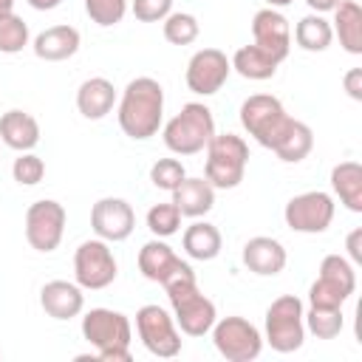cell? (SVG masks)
Segmentation results:
<instances>
[{"label": "cell", "mask_w": 362, "mask_h": 362, "mask_svg": "<svg viewBox=\"0 0 362 362\" xmlns=\"http://www.w3.org/2000/svg\"><path fill=\"white\" fill-rule=\"evenodd\" d=\"M119 127L124 136L144 141L158 133L164 119V88L153 76H136L127 82L119 99Z\"/></svg>", "instance_id": "obj_1"}, {"label": "cell", "mask_w": 362, "mask_h": 362, "mask_svg": "<svg viewBox=\"0 0 362 362\" xmlns=\"http://www.w3.org/2000/svg\"><path fill=\"white\" fill-rule=\"evenodd\" d=\"M212 136H215V119L204 102H187L164 124V144L175 156H195L206 150Z\"/></svg>", "instance_id": "obj_2"}, {"label": "cell", "mask_w": 362, "mask_h": 362, "mask_svg": "<svg viewBox=\"0 0 362 362\" xmlns=\"http://www.w3.org/2000/svg\"><path fill=\"white\" fill-rule=\"evenodd\" d=\"M249 164V144L235 133H215L206 144L204 178L215 189H235Z\"/></svg>", "instance_id": "obj_3"}, {"label": "cell", "mask_w": 362, "mask_h": 362, "mask_svg": "<svg viewBox=\"0 0 362 362\" xmlns=\"http://www.w3.org/2000/svg\"><path fill=\"white\" fill-rule=\"evenodd\" d=\"M305 308L303 300L294 294H280L266 308V342L277 354H294L305 342Z\"/></svg>", "instance_id": "obj_4"}, {"label": "cell", "mask_w": 362, "mask_h": 362, "mask_svg": "<svg viewBox=\"0 0 362 362\" xmlns=\"http://www.w3.org/2000/svg\"><path fill=\"white\" fill-rule=\"evenodd\" d=\"M212 342L226 362H252L263 351V334L257 331V325H252L246 317H238V314L215 320Z\"/></svg>", "instance_id": "obj_5"}, {"label": "cell", "mask_w": 362, "mask_h": 362, "mask_svg": "<svg viewBox=\"0 0 362 362\" xmlns=\"http://www.w3.org/2000/svg\"><path fill=\"white\" fill-rule=\"evenodd\" d=\"M286 122H288V113H286L283 102L272 93H255V96L243 99V105H240L243 130L266 150H272V144L280 136Z\"/></svg>", "instance_id": "obj_6"}, {"label": "cell", "mask_w": 362, "mask_h": 362, "mask_svg": "<svg viewBox=\"0 0 362 362\" xmlns=\"http://www.w3.org/2000/svg\"><path fill=\"white\" fill-rule=\"evenodd\" d=\"M136 331L141 345L158 356V359H173L181 354V334L175 328V320L167 314V308L147 303L136 311Z\"/></svg>", "instance_id": "obj_7"}, {"label": "cell", "mask_w": 362, "mask_h": 362, "mask_svg": "<svg viewBox=\"0 0 362 362\" xmlns=\"http://www.w3.org/2000/svg\"><path fill=\"white\" fill-rule=\"evenodd\" d=\"M116 274H119V263L107 240L93 238L79 243V249L74 252V277L82 288H90V291L107 288L116 280Z\"/></svg>", "instance_id": "obj_8"}, {"label": "cell", "mask_w": 362, "mask_h": 362, "mask_svg": "<svg viewBox=\"0 0 362 362\" xmlns=\"http://www.w3.org/2000/svg\"><path fill=\"white\" fill-rule=\"evenodd\" d=\"M334 212H337V204L328 192L322 189H308V192H300L294 195L286 209H283V218H286V226L291 232H303V235H320L331 226L334 221Z\"/></svg>", "instance_id": "obj_9"}, {"label": "cell", "mask_w": 362, "mask_h": 362, "mask_svg": "<svg viewBox=\"0 0 362 362\" xmlns=\"http://www.w3.org/2000/svg\"><path fill=\"white\" fill-rule=\"evenodd\" d=\"M65 206L54 198H42V201H34L28 209H25V240L31 249L48 255L54 252L59 243H62V235H65Z\"/></svg>", "instance_id": "obj_10"}, {"label": "cell", "mask_w": 362, "mask_h": 362, "mask_svg": "<svg viewBox=\"0 0 362 362\" xmlns=\"http://www.w3.org/2000/svg\"><path fill=\"white\" fill-rule=\"evenodd\" d=\"M229 71H232V62L223 51L218 48H201L189 57L187 62V74H184V82L192 93L198 96H212L223 88V82L229 79Z\"/></svg>", "instance_id": "obj_11"}, {"label": "cell", "mask_w": 362, "mask_h": 362, "mask_svg": "<svg viewBox=\"0 0 362 362\" xmlns=\"http://www.w3.org/2000/svg\"><path fill=\"white\" fill-rule=\"evenodd\" d=\"M82 337L96 351L119 348V345H127L130 348L133 328H130V320L122 311H113V308H90L82 317Z\"/></svg>", "instance_id": "obj_12"}, {"label": "cell", "mask_w": 362, "mask_h": 362, "mask_svg": "<svg viewBox=\"0 0 362 362\" xmlns=\"http://www.w3.org/2000/svg\"><path fill=\"white\" fill-rule=\"evenodd\" d=\"M90 226L96 232V238L107 240V243H119L127 240L136 229V212L124 198H99L90 206Z\"/></svg>", "instance_id": "obj_13"}, {"label": "cell", "mask_w": 362, "mask_h": 362, "mask_svg": "<svg viewBox=\"0 0 362 362\" xmlns=\"http://www.w3.org/2000/svg\"><path fill=\"white\" fill-rule=\"evenodd\" d=\"M252 37H255V45L263 48L272 59L283 62L291 51V25L288 20L277 11V8H260L255 11L252 17Z\"/></svg>", "instance_id": "obj_14"}, {"label": "cell", "mask_w": 362, "mask_h": 362, "mask_svg": "<svg viewBox=\"0 0 362 362\" xmlns=\"http://www.w3.org/2000/svg\"><path fill=\"white\" fill-rule=\"evenodd\" d=\"M243 266L260 277H274L286 269L288 263V255H286V246L277 240V238H269V235H255L243 243Z\"/></svg>", "instance_id": "obj_15"}, {"label": "cell", "mask_w": 362, "mask_h": 362, "mask_svg": "<svg viewBox=\"0 0 362 362\" xmlns=\"http://www.w3.org/2000/svg\"><path fill=\"white\" fill-rule=\"evenodd\" d=\"M40 305L54 320H74L85 308L82 286L71 283V280H48L40 288Z\"/></svg>", "instance_id": "obj_16"}, {"label": "cell", "mask_w": 362, "mask_h": 362, "mask_svg": "<svg viewBox=\"0 0 362 362\" xmlns=\"http://www.w3.org/2000/svg\"><path fill=\"white\" fill-rule=\"evenodd\" d=\"M79 42H82V37L74 25H51L34 37L31 48L45 62H62L79 51Z\"/></svg>", "instance_id": "obj_17"}, {"label": "cell", "mask_w": 362, "mask_h": 362, "mask_svg": "<svg viewBox=\"0 0 362 362\" xmlns=\"http://www.w3.org/2000/svg\"><path fill=\"white\" fill-rule=\"evenodd\" d=\"M0 141L17 153H28L40 144V122L25 110H6L0 116Z\"/></svg>", "instance_id": "obj_18"}, {"label": "cell", "mask_w": 362, "mask_h": 362, "mask_svg": "<svg viewBox=\"0 0 362 362\" xmlns=\"http://www.w3.org/2000/svg\"><path fill=\"white\" fill-rule=\"evenodd\" d=\"M113 105H116V88L105 76H90L76 90V110L90 122L105 119L113 110Z\"/></svg>", "instance_id": "obj_19"}, {"label": "cell", "mask_w": 362, "mask_h": 362, "mask_svg": "<svg viewBox=\"0 0 362 362\" xmlns=\"http://www.w3.org/2000/svg\"><path fill=\"white\" fill-rule=\"evenodd\" d=\"M173 204L178 206L181 218H201L215 206V187L206 178H184L173 189Z\"/></svg>", "instance_id": "obj_20"}, {"label": "cell", "mask_w": 362, "mask_h": 362, "mask_svg": "<svg viewBox=\"0 0 362 362\" xmlns=\"http://www.w3.org/2000/svg\"><path fill=\"white\" fill-rule=\"evenodd\" d=\"M311 147H314V133H311V127H308L305 122H300V119H291V116H288V122L283 124L280 136H277L274 144H272L274 156H277L280 161H286V164L303 161V158L311 153Z\"/></svg>", "instance_id": "obj_21"}, {"label": "cell", "mask_w": 362, "mask_h": 362, "mask_svg": "<svg viewBox=\"0 0 362 362\" xmlns=\"http://www.w3.org/2000/svg\"><path fill=\"white\" fill-rule=\"evenodd\" d=\"M334 37L348 54H362V6L359 0H339L334 8Z\"/></svg>", "instance_id": "obj_22"}, {"label": "cell", "mask_w": 362, "mask_h": 362, "mask_svg": "<svg viewBox=\"0 0 362 362\" xmlns=\"http://www.w3.org/2000/svg\"><path fill=\"white\" fill-rule=\"evenodd\" d=\"M181 246L187 252V257L192 260H215L221 255V246H223V238L218 232L215 223L209 221H195L184 229V238H181Z\"/></svg>", "instance_id": "obj_23"}, {"label": "cell", "mask_w": 362, "mask_h": 362, "mask_svg": "<svg viewBox=\"0 0 362 362\" xmlns=\"http://www.w3.org/2000/svg\"><path fill=\"white\" fill-rule=\"evenodd\" d=\"M181 263V257L173 252L170 243H164L161 238H153L147 240L141 249H139V272L150 280V283H161L175 266Z\"/></svg>", "instance_id": "obj_24"}, {"label": "cell", "mask_w": 362, "mask_h": 362, "mask_svg": "<svg viewBox=\"0 0 362 362\" xmlns=\"http://www.w3.org/2000/svg\"><path fill=\"white\" fill-rule=\"evenodd\" d=\"M331 189L342 201L345 209L362 212V164L359 161H339L331 170Z\"/></svg>", "instance_id": "obj_25"}, {"label": "cell", "mask_w": 362, "mask_h": 362, "mask_svg": "<svg viewBox=\"0 0 362 362\" xmlns=\"http://www.w3.org/2000/svg\"><path fill=\"white\" fill-rule=\"evenodd\" d=\"M232 71H238L243 79H252V82H263V79H272L277 74V59H272L263 48H257L255 42L252 45H240L235 54H232Z\"/></svg>", "instance_id": "obj_26"}, {"label": "cell", "mask_w": 362, "mask_h": 362, "mask_svg": "<svg viewBox=\"0 0 362 362\" xmlns=\"http://www.w3.org/2000/svg\"><path fill=\"white\" fill-rule=\"evenodd\" d=\"M294 40H297V45H300L303 51L317 54V51H325V48L334 42V31H331V23H328L322 14L311 11V14H305V17L294 25Z\"/></svg>", "instance_id": "obj_27"}, {"label": "cell", "mask_w": 362, "mask_h": 362, "mask_svg": "<svg viewBox=\"0 0 362 362\" xmlns=\"http://www.w3.org/2000/svg\"><path fill=\"white\" fill-rule=\"evenodd\" d=\"M305 320V331H311L317 339H334L342 334V308H325V305H308V311L303 314Z\"/></svg>", "instance_id": "obj_28"}, {"label": "cell", "mask_w": 362, "mask_h": 362, "mask_svg": "<svg viewBox=\"0 0 362 362\" xmlns=\"http://www.w3.org/2000/svg\"><path fill=\"white\" fill-rule=\"evenodd\" d=\"M164 40L173 42V45H189L198 40L201 34V25H198V17L189 14V11H170L164 20Z\"/></svg>", "instance_id": "obj_29"}, {"label": "cell", "mask_w": 362, "mask_h": 362, "mask_svg": "<svg viewBox=\"0 0 362 362\" xmlns=\"http://www.w3.org/2000/svg\"><path fill=\"white\" fill-rule=\"evenodd\" d=\"M28 23L20 14L8 11L0 17V54H20L28 45Z\"/></svg>", "instance_id": "obj_30"}, {"label": "cell", "mask_w": 362, "mask_h": 362, "mask_svg": "<svg viewBox=\"0 0 362 362\" xmlns=\"http://www.w3.org/2000/svg\"><path fill=\"white\" fill-rule=\"evenodd\" d=\"M147 229L156 235V238H170L181 229V212L173 201L167 204H153L147 209Z\"/></svg>", "instance_id": "obj_31"}, {"label": "cell", "mask_w": 362, "mask_h": 362, "mask_svg": "<svg viewBox=\"0 0 362 362\" xmlns=\"http://www.w3.org/2000/svg\"><path fill=\"white\" fill-rule=\"evenodd\" d=\"M320 277H328L334 283H339L345 291H356V269L348 257L342 255H325L322 263H320Z\"/></svg>", "instance_id": "obj_32"}, {"label": "cell", "mask_w": 362, "mask_h": 362, "mask_svg": "<svg viewBox=\"0 0 362 362\" xmlns=\"http://www.w3.org/2000/svg\"><path fill=\"white\" fill-rule=\"evenodd\" d=\"M351 297V291H345L339 283L328 280V277H320L311 283L308 288V305H325V308H342V303Z\"/></svg>", "instance_id": "obj_33"}, {"label": "cell", "mask_w": 362, "mask_h": 362, "mask_svg": "<svg viewBox=\"0 0 362 362\" xmlns=\"http://www.w3.org/2000/svg\"><path fill=\"white\" fill-rule=\"evenodd\" d=\"M184 178H187V170H184V164L178 158H158L150 167V181H153L156 189L173 192Z\"/></svg>", "instance_id": "obj_34"}, {"label": "cell", "mask_w": 362, "mask_h": 362, "mask_svg": "<svg viewBox=\"0 0 362 362\" xmlns=\"http://www.w3.org/2000/svg\"><path fill=\"white\" fill-rule=\"evenodd\" d=\"M11 175H14V181L20 187H34L45 175V161L37 153H31V150L28 153H20L14 158V164H11Z\"/></svg>", "instance_id": "obj_35"}, {"label": "cell", "mask_w": 362, "mask_h": 362, "mask_svg": "<svg viewBox=\"0 0 362 362\" xmlns=\"http://www.w3.org/2000/svg\"><path fill=\"white\" fill-rule=\"evenodd\" d=\"M85 11L96 25L110 28V25L122 23V17L127 11V0H85Z\"/></svg>", "instance_id": "obj_36"}, {"label": "cell", "mask_w": 362, "mask_h": 362, "mask_svg": "<svg viewBox=\"0 0 362 362\" xmlns=\"http://www.w3.org/2000/svg\"><path fill=\"white\" fill-rule=\"evenodd\" d=\"M130 11L141 23H161L173 11V0H133Z\"/></svg>", "instance_id": "obj_37"}, {"label": "cell", "mask_w": 362, "mask_h": 362, "mask_svg": "<svg viewBox=\"0 0 362 362\" xmlns=\"http://www.w3.org/2000/svg\"><path fill=\"white\" fill-rule=\"evenodd\" d=\"M342 85H345V90L354 102H362V68H351L342 76Z\"/></svg>", "instance_id": "obj_38"}, {"label": "cell", "mask_w": 362, "mask_h": 362, "mask_svg": "<svg viewBox=\"0 0 362 362\" xmlns=\"http://www.w3.org/2000/svg\"><path fill=\"white\" fill-rule=\"evenodd\" d=\"M345 249H348L351 263L359 266V263H362V229H359V226L348 232V238H345Z\"/></svg>", "instance_id": "obj_39"}, {"label": "cell", "mask_w": 362, "mask_h": 362, "mask_svg": "<svg viewBox=\"0 0 362 362\" xmlns=\"http://www.w3.org/2000/svg\"><path fill=\"white\" fill-rule=\"evenodd\" d=\"M96 359L102 362H130L133 354L127 345H119V348H105V351H96Z\"/></svg>", "instance_id": "obj_40"}, {"label": "cell", "mask_w": 362, "mask_h": 362, "mask_svg": "<svg viewBox=\"0 0 362 362\" xmlns=\"http://www.w3.org/2000/svg\"><path fill=\"white\" fill-rule=\"evenodd\" d=\"M305 3H308V8L317 11V14H328V11H334V8L339 6V0H305Z\"/></svg>", "instance_id": "obj_41"}, {"label": "cell", "mask_w": 362, "mask_h": 362, "mask_svg": "<svg viewBox=\"0 0 362 362\" xmlns=\"http://www.w3.org/2000/svg\"><path fill=\"white\" fill-rule=\"evenodd\" d=\"M31 8H37V11H51V8H57L62 0H25Z\"/></svg>", "instance_id": "obj_42"}, {"label": "cell", "mask_w": 362, "mask_h": 362, "mask_svg": "<svg viewBox=\"0 0 362 362\" xmlns=\"http://www.w3.org/2000/svg\"><path fill=\"white\" fill-rule=\"evenodd\" d=\"M269 3V8H286V6H291L294 0H266Z\"/></svg>", "instance_id": "obj_43"}, {"label": "cell", "mask_w": 362, "mask_h": 362, "mask_svg": "<svg viewBox=\"0 0 362 362\" xmlns=\"http://www.w3.org/2000/svg\"><path fill=\"white\" fill-rule=\"evenodd\" d=\"M8 11H14V0H0V17Z\"/></svg>", "instance_id": "obj_44"}]
</instances>
